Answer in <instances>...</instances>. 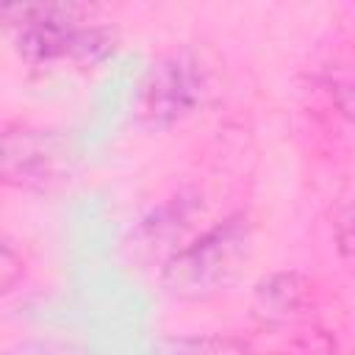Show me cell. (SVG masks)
I'll use <instances>...</instances> for the list:
<instances>
[{"label":"cell","instance_id":"1","mask_svg":"<svg viewBox=\"0 0 355 355\" xmlns=\"http://www.w3.org/2000/svg\"><path fill=\"white\" fill-rule=\"evenodd\" d=\"M0 14L14 50L28 64L94 61L111 47V33L89 25L92 11L75 3H22Z\"/></svg>","mask_w":355,"mask_h":355},{"label":"cell","instance_id":"2","mask_svg":"<svg viewBox=\"0 0 355 355\" xmlns=\"http://www.w3.org/2000/svg\"><path fill=\"white\" fill-rule=\"evenodd\" d=\"M250 252L252 225L244 214H230L183 244L166 261L161 283L178 300H211L241 275Z\"/></svg>","mask_w":355,"mask_h":355},{"label":"cell","instance_id":"3","mask_svg":"<svg viewBox=\"0 0 355 355\" xmlns=\"http://www.w3.org/2000/svg\"><path fill=\"white\" fill-rule=\"evenodd\" d=\"M205 89V67L191 53H172L153 64L141 89L139 114L153 128H169L197 111Z\"/></svg>","mask_w":355,"mask_h":355},{"label":"cell","instance_id":"4","mask_svg":"<svg viewBox=\"0 0 355 355\" xmlns=\"http://www.w3.org/2000/svg\"><path fill=\"white\" fill-rule=\"evenodd\" d=\"M67 147L55 133L14 125L3 133V180L17 189H47L64 178Z\"/></svg>","mask_w":355,"mask_h":355},{"label":"cell","instance_id":"5","mask_svg":"<svg viewBox=\"0 0 355 355\" xmlns=\"http://www.w3.org/2000/svg\"><path fill=\"white\" fill-rule=\"evenodd\" d=\"M308 302V286L300 275H272L255 291V308L266 319H288Z\"/></svg>","mask_w":355,"mask_h":355},{"label":"cell","instance_id":"6","mask_svg":"<svg viewBox=\"0 0 355 355\" xmlns=\"http://www.w3.org/2000/svg\"><path fill=\"white\" fill-rule=\"evenodd\" d=\"M153 355H255L236 336H172L155 344Z\"/></svg>","mask_w":355,"mask_h":355},{"label":"cell","instance_id":"7","mask_svg":"<svg viewBox=\"0 0 355 355\" xmlns=\"http://www.w3.org/2000/svg\"><path fill=\"white\" fill-rule=\"evenodd\" d=\"M338 241L344 250H355V205L341 216V225H338Z\"/></svg>","mask_w":355,"mask_h":355},{"label":"cell","instance_id":"8","mask_svg":"<svg viewBox=\"0 0 355 355\" xmlns=\"http://www.w3.org/2000/svg\"><path fill=\"white\" fill-rule=\"evenodd\" d=\"M8 355H53V352H47V349H28V347L22 349V347H19L17 352H8Z\"/></svg>","mask_w":355,"mask_h":355}]
</instances>
